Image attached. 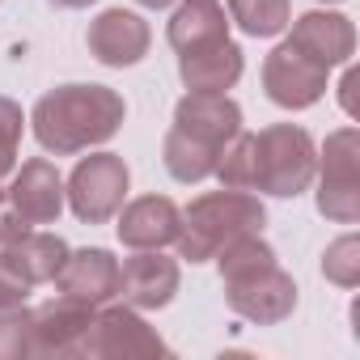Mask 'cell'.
I'll use <instances>...</instances> for the list:
<instances>
[{
	"instance_id": "obj_2",
	"label": "cell",
	"mask_w": 360,
	"mask_h": 360,
	"mask_svg": "<svg viewBox=\"0 0 360 360\" xmlns=\"http://www.w3.org/2000/svg\"><path fill=\"white\" fill-rule=\"evenodd\" d=\"M267 225V212L255 195L246 191H208L200 195L187 212H183V225H178V255L191 259V263H208L217 259L229 242L246 238V233H263Z\"/></svg>"
},
{
	"instance_id": "obj_8",
	"label": "cell",
	"mask_w": 360,
	"mask_h": 360,
	"mask_svg": "<svg viewBox=\"0 0 360 360\" xmlns=\"http://www.w3.org/2000/svg\"><path fill=\"white\" fill-rule=\"evenodd\" d=\"M263 89L284 110H305L326 94V68L301 56L292 43H280L263 64Z\"/></svg>"
},
{
	"instance_id": "obj_24",
	"label": "cell",
	"mask_w": 360,
	"mask_h": 360,
	"mask_svg": "<svg viewBox=\"0 0 360 360\" xmlns=\"http://www.w3.org/2000/svg\"><path fill=\"white\" fill-rule=\"evenodd\" d=\"M30 309L13 305V309H0V360H22L30 356Z\"/></svg>"
},
{
	"instance_id": "obj_20",
	"label": "cell",
	"mask_w": 360,
	"mask_h": 360,
	"mask_svg": "<svg viewBox=\"0 0 360 360\" xmlns=\"http://www.w3.org/2000/svg\"><path fill=\"white\" fill-rule=\"evenodd\" d=\"M161 161H165V169L178 178V183H204L208 174H217L221 148H208V144H200V140H191V136H183V131L174 127L165 136Z\"/></svg>"
},
{
	"instance_id": "obj_1",
	"label": "cell",
	"mask_w": 360,
	"mask_h": 360,
	"mask_svg": "<svg viewBox=\"0 0 360 360\" xmlns=\"http://www.w3.org/2000/svg\"><path fill=\"white\" fill-rule=\"evenodd\" d=\"M123 98L106 85H60L34 102V136L47 153L72 157L81 148L106 144L123 127Z\"/></svg>"
},
{
	"instance_id": "obj_21",
	"label": "cell",
	"mask_w": 360,
	"mask_h": 360,
	"mask_svg": "<svg viewBox=\"0 0 360 360\" xmlns=\"http://www.w3.org/2000/svg\"><path fill=\"white\" fill-rule=\"evenodd\" d=\"M233 22L250 34V39H271L288 26V0H229Z\"/></svg>"
},
{
	"instance_id": "obj_29",
	"label": "cell",
	"mask_w": 360,
	"mask_h": 360,
	"mask_svg": "<svg viewBox=\"0 0 360 360\" xmlns=\"http://www.w3.org/2000/svg\"><path fill=\"white\" fill-rule=\"evenodd\" d=\"M51 5H56V9H89L94 0H51Z\"/></svg>"
},
{
	"instance_id": "obj_31",
	"label": "cell",
	"mask_w": 360,
	"mask_h": 360,
	"mask_svg": "<svg viewBox=\"0 0 360 360\" xmlns=\"http://www.w3.org/2000/svg\"><path fill=\"white\" fill-rule=\"evenodd\" d=\"M322 5H339V0H322Z\"/></svg>"
},
{
	"instance_id": "obj_4",
	"label": "cell",
	"mask_w": 360,
	"mask_h": 360,
	"mask_svg": "<svg viewBox=\"0 0 360 360\" xmlns=\"http://www.w3.org/2000/svg\"><path fill=\"white\" fill-rule=\"evenodd\" d=\"M360 153V136L356 127H339L326 136L322 148V183H318V212L335 225H356L360 217V174H356V157Z\"/></svg>"
},
{
	"instance_id": "obj_30",
	"label": "cell",
	"mask_w": 360,
	"mask_h": 360,
	"mask_svg": "<svg viewBox=\"0 0 360 360\" xmlns=\"http://www.w3.org/2000/svg\"><path fill=\"white\" fill-rule=\"evenodd\" d=\"M140 5H144V9H169L174 0H140Z\"/></svg>"
},
{
	"instance_id": "obj_23",
	"label": "cell",
	"mask_w": 360,
	"mask_h": 360,
	"mask_svg": "<svg viewBox=\"0 0 360 360\" xmlns=\"http://www.w3.org/2000/svg\"><path fill=\"white\" fill-rule=\"evenodd\" d=\"M322 276L339 288H356L360 284V238L356 233H343L339 242L326 246L322 255Z\"/></svg>"
},
{
	"instance_id": "obj_25",
	"label": "cell",
	"mask_w": 360,
	"mask_h": 360,
	"mask_svg": "<svg viewBox=\"0 0 360 360\" xmlns=\"http://www.w3.org/2000/svg\"><path fill=\"white\" fill-rule=\"evenodd\" d=\"M22 106L13 98H0V178L13 174L18 165V144H22Z\"/></svg>"
},
{
	"instance_id": "obj_28",
	"label": "cell",
	"mask_w": 360,
	"mask_h": 360,
	"mask_svg": "<svg viewBox=\"0 0 360 360\" xmlns=\"http://www.w3.org/2000/svg\"><path fill=\"white\" fill-rule=\"evenodd\" d=\"M356 85H360V72L347 68V72H343V85H339V102H343L347 115H356Z\"/></svg>"
},
{
	"instance_id": "obj_19",
	"label": "cell",
	"mask_w": 360,
	"mask_h": 360,
	"mask_svg": "<svg viewBox=\"0 0 360 360\" xmlns=\"http://www.w3.org/2000/svg\"><path fill=\"white\" fill-rule=\"evenodd\" d=\"M5 259H9L30 284H47V280L60 276V267H64V259H68V242L56 238V233H30V229H26L18 242L5 246Z\"/></svg>"
},
{
	"instance_id": "obj_12",
	"label": "cell",
	"mask_w": 360,
	"mask_h": 360,
	"mask_svg": "<svg viewBox=\"0 0 360 360\" xmlns=\"http://www.w3.org/2000/svg\"><path fill=\"white\" fill-rule=\"evenodd\" d=\"M56 288L60 297H72V301H85V305H106L115 292H119V259L102 246H85V250H68L60 276H56Z\"/></svg>"
},
{
	"instance_id": "obj_10",
	"label": "cell",
	"mask_w": 360,
	"mask_h": 360,
	"mask_svg": "<svg viewBox=\"0 0 360 360\" xmlns=\"http://www.w3.org/2000/svg\"><path fill=\"white\" fill-rule=\"evenodd\" d=\"M94 318V305L56 297L34 309L30 318V356H77V343Z\"/></svg>"
},
{
	"instance_id": "obj_22",
	"label": "cell",
	"mask_w": 360,
	"mask_h": 360,
	"mask_svg": "<svg viewBox=\"0 0 360 360\" xmlns=\"http://www.w3.org/2000/svg\"><path fill=\"white\" fill-rule=\"evenodd\" d=\"M217 178H221V187H229V191H255V136L238 131L221 148Z\"/></svg>"
},
{
	"instance_id": "obj_27",
	"label": "cell",
	"mask_w": 360,
	"mask_h": 360,
	"mask_svg": "<svg viewBox=\"0 0 360 360\" xmlns=\"http://www.w3.org/2000/svg\"><path fill=\"white\" fill-rule=\"evenodd\" d=\"M30 225L18 217V208H13V200H9V191H0V246H9V242H18L22 233H26Z\"/></svg>"
},
{
	"instance_id": "obj_13",
	"label": "cell",
	"mask_w": 360,
	"mask_h": 360,
	"mask_svg": "<svg viewBox=\"0 0 360 360\" xmlns=\"http://www.w3.org/2000/svg\"><path fill=\"white\" fill-rule=\"evenodd\" d=\"M178 292V263L157 255V250H140L119 267V292L131 309H161L169 305Z\"/></svg>"
},
{
	"instance_id": "obj_18",
	"label": "cell",
	"mask_w": 360,
	"mask_h": 360,
	"mask_svg": "<svg viewBox=\"0 0 360 360\" xmlns=\"http://www.w3.org/2000/svg\"><path fill=\"white\" fill-rule=\"evenodd\" d=\"M169 47L183 56V51H200L208 43H221L229 39V22H225V9L217 0H187L178 5V13L169 18V30H165Z\"/></svg>"
},
{
	"instance_id": "obj_14",
	"label": "cell",
	"mask_w": 360,
	"mask_h": 360,
	"mask_svg": "<svg viewBox=\"0 0 360 360\" xmlns=\"http://www.w3.org/2000/svg\"><path fill=\"white\" fill-rule=\"evenodd\" d=\"M301 56H309L314 64H322L326 72L335 68V64H347L352 60V51H356V30H352V22L343 18V13H322V9H314V13H301L297 22H292V39H288Z\"/></svg>"
},
{
	"instance_id": "obj_15",
	"label": "cell",
	"mask_w": 360,
	"mask_h": 360,
	"mask_svg": "<svg viewBox=\"0 0 360 360\" xmlns=\"http://www.w3.org/2000/svg\"><path fill=\"white\" fill-rule=\"evenodd\" d=\"M9 200L18 208V217L26 225H51L64 208V183H60V169L43 157L26 161L13 178V187H9Z\"/></svg>"
},
{
	"instance_id": "obj_11",
	"label": "cell",
	"mask_w": 360,
	"mask_h": 360,
	"mask_svg": "<svg viewBox=\"0 0 360 360\" xmlns=\"http://www.w3.org/2000/svg\"><path fill=\"white\" fill-rule=\"evenodd\" d=\"M174 127L208 148H225L242 131V106L225 94H187L174 110Z\"/></svg>"
},
{
	"instance_id": "obj_3",
	"label": "cell",
	"mask_w": 360,
	"mask_h": 360,
	"mask_svg": "<svg viewBox=\"0 0 360 360\" xmlns=\"http://www.w3.org/2000/svg\"><path fill=\"white\" fill-rule=\"evenodd\" d=\"M318 169V153L305 127L276 123L255 136V191H267L276 200H297Z\"/></svg>"
},
{
	"instance_id": "obj_16",
	"label": "cell",
	"mask_w": 360,
	"mask_h": 360,
	"mask_svg": "<svg viewBox=\"0 0 360 360\" xmlns=\"http://www.w3.org/2000/svg\"><path fill=\"white\" fill-rule=\"evenodd\" d=\"M178 225H183V212L174 208V200L165 195H144L131 200L119 217V242L131 250H161L178 238Z\"/></svg>"
},
{
	"instance_id": "obj_9",
	"label": "cell",
	"mask_w": 360,
	"mask_h": 360,
	"mask_svg": "<svg viewBox=\"0 0 360 360\" xmlns=\"http://www.w3.org/2000/svg\"><path fill=\"white\" fill-rule=\"evenodd\" d=\"M148 22L127 9H106L98 22H89V56L106 68H131L148 56Z\"/></svg>"
},
{
	"instance_id": "obj_26",
	"label": "cell",
	"mask_w": 360,
	"mask_h": 360,
	"mask_svg": "<svg viewBox=\"0 0 360 360\" xmlns=\"http://www.w3.org/2000/svg\"><path fill=\"white\" fill-rule=\"evenodd\" d=\"M30 280L5 259V255H0V309H13V305H26V297H30Z\"/></svg>"
},
{
	"instance_id": "obj_6",
	"label": "cell",
	"mask_w": 360,
	"mask_h": 360,
	"mask_svg": "<svg viewBox=\"0 0 360 360\" xmlns=\"http://www.w3.org/2000/svg\"><path fill=\"white\" fill-rule=\"evenodd\" d=\"M127 195V165L115 153H94L85 161H77L72 178H68V204L72 217L85 225H106Z\"/></svg>"
},
{
	"instance_id": "obj_7",
	"label": "cell",
	"mask_w": 360,
	"mask_h": 360,
	"mask_svg": "<svg viewBox=\"0 0 360 360\" xmlns=\"http://www.w3.org/2000/svg\"><path fill=\"white\" fill-rule=\"evenodd\" d=\"M225 301H229V309L238 318L259 322V326H276V322H284L297 309V284H292L288 271L267 263L259 271L225 280Z\"/></svg>"
},
{
	"instance_id": "obj_17",
	"label": "cell",
	"mask_w": 360,
	"mask_h": 360,
	"mask_svg": "<svg viewBox=\"0 0 360 360\" xmlns=\"http://www.w3.org/2000/svg\"><path fill=\"white\" fill-rule=\"evenodd\" d=\"M178 77L191 94H225L242 77V47L221 39L200 51H183L178 56Z\"/></svg>"
},
{
	"instance_id": "obj_5",
	"label": "cell",
	"mask_w": 360,
	"mask_h": 360,
	"mask_svg": "<svg viewBox=\"0 0 360 360\" xmlns=\"http://www.w3.org/2000/svg\"><path fill=\"white\" fill-rule=\"evenodd\" d=\"M169 347L161 343V335L131 309V305H110L102 314L89 318L77 356H115V360H148V356H165Z\"/></svg>"
}]
</instances>
